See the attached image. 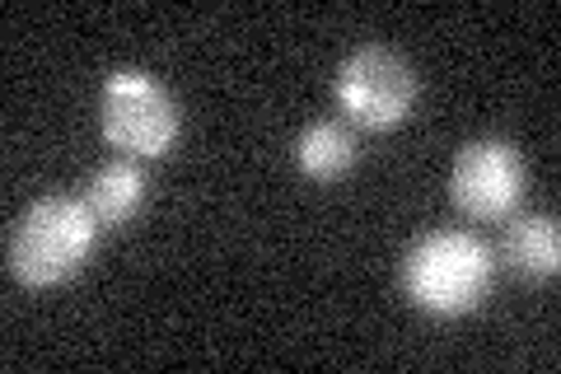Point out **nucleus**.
I'll list each match as a JSON object with an SVG mask.
<instances>
[{"label": "nucleus", "instance_id": "f257e3e1", "mask_svg": "<svg viewBox=\"0 0 561 374\" xmlns=\"http://www.w3.org/2000/svg\"><path fill=\"white\" fill-rule=\"evenodd\" d=\"M491 276H496L491 248L468 229H431L398 262L402 295L435 318H459L478 309L491 291Z\"/></svg>", "mask_w": 561, "mask_h": 374}, {"label": "nucleus", "instance_id": "f03ea898", "mask_svg": "<svg viewBox=\"0 0 561 374\" xmlns=\"http://www.w3.org/2000/svg\"><path fill=\"white\" fill-rule=\"evenodd\" d=\"M99 235V220L80 197H38L10 225L5 262L24 286H57L84 267Z\"/></svg>", "mask_w": 561, "mask_h": 374}, {"label": "nucleus", "instance_id": "7ed1b4c3", "mask_svg": "<svg viewBox=\"0 0 561 374\" xmlns=\"http://www.w3.org/2000/svg\"><path fill=\"white\" fill-rule=\"evenodd\" d=\"M99 132L127 159H154L179 146L183 113L169 89L146 70H108L99 84Z\"/></svg>", "mask_w": 561, "mask_h": 374}, {"label": "nucleus", "instance_id": "20e7f679", "mask_svg": "<svg viewBox=\"0 0 561 374\" xmlns=\"http://www.w3.org/2000/svg\"><path fill=\"white\" fill-rule=\"evenodd\" d=\"M337 109L365 132H389L416 103V70L383 43H365L332 76Z\"/></svg>", "mask_w": 561, "mask_h": 374}, {"label": "nucleus", "instance_id": "39448f33", "mask_svg": "<svg viewBox=\"0 0 561 374\" xmlns=\"http://www.w3.org/2000/svg\"><path fill=\"white\" fill-rule=\"evenodd\" d=\"M524 183H529L524 155L511 140L486 136V140H468L459 159H454L449 197L472 220H505L519 206Z\"/></svg>", "mask_w": 561, "mask_h": 374}, {"label": "nucleus", "instance_id": "423d86ee", "mask_svg": "<svg viewBox=\"0 0 561 374\" xmlns=\"http://www.w3.org/2000/svg\"><path fill=\"white\" fill-rule=\"evenodd\" d=\"M80 202L90 206L99 229L127 225L140 216V206H146V169H140L136 159H108L103 169H94L84 178Z\"/></svg>", "mask_w": 561, "mask_h": 374}, {"label": "nucleus", "instance_id": "0eeeda50", "mask_svg": "<svg viewBox=\"0 0 561 374\" xmlns=\"http://www.w3.org/2000/svg\"><path fill=\"white\" fill-rule=\"evenodd\" d=\"M505 262L519 276L552 281L561 272V229L552 216H524L505 229Z\"/></svg>", "mask_w": 561, "mask_h": 374}, {"label": "nucleus", "instance_id": "6e6552de", "mask_svg": "<svg viewBox=\"0 0 561 374\" xmlns=\"http://www.w3.org/2000/svg\"><path fill=\"white\" fill-rule=\"evenodd\" d=\"M356 136H351L342 122H309L295 140V165H300L305 178L313 183H332V178H342L356 169Z\"/></svg>", "mask_w": 561, "mask_h": 374}]
</instances>
